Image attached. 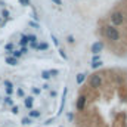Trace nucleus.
I'll list each match as a JSON object with an SVG mask.
<instances>
[{
	"label": "nucleus",
	"mask_w": 127,
	"mask_h": 127,
	"mask_svg": "<svg viewBox=\"0 0 127 127\" xmlns=\"http://www.w3.org/2000/svg\"><path fill=\"white\" fill-rule=\"evenodd\" d=\"M83 81H84V74H78V75H77V83L81 84Z\"/></svg>",
	"instance_id": "obj_9"
},
{
	"label": "nucleus",
	"mask_w": 127,
	"mask_h": 127,
	"mask_svg": "<svg viewBox=\"0 0 127 127\" xmlns=\"http://www.w3.org/2000/svg\"><path fill=\"white\" fill-rule=\"evenodd\" d=\"M61 56H62V58H66V55H65V52H64V50H61Z\"/></svg>",
	"instance_id": "obj_22"
},
{
	"label": "nucleus",
	"mask_w": 127,
	"mask_h": 127,
	"mask_svg": "<svg viewBox=\"0 0 127 127\" xmlns=\"http://www.w3.org/2000/svg\"><path fill=\"white\" fill-rule=\"evenodd\" d=\"M22 123H24V124H30V123H31V120H30V118H24V120H22Z\"/></svg>",
	"instance_id": "obj_16"
},
{
	"label": "nucleus",
	"mask_w": 127,
	"mask_h": 127,
	"mask_svg": "<svg viewBox=\"0 0 127 127\" xmlns=\"http://www.w3.org/2000/svg\"><path fill=\"white\" fill-rule=\"evenodd\" d=\"M47 47H49V46H47V43H41V44H38V46H37V49H38V50H46Z\"/></svg>",
	"instance_id": "obj_8"
},
{
	"label": "nucleus",
	"mask_w": 127,
	"mask_h": 127,
	"mask_svg": "<svg viewBox=\"0 0 127 127\" xmlns=\"http://www.w3.org/2000/svg\"><path fill=\"white\" fill-rule=\"evenodd\" d=\"M28 43V38H27V35H22V38H21V44L22 46H25Z\"/></svg>",
	"instance_id": "obj_10"
},
{
	"label": "nucleus",
	"mask_w": 127,
	"mask_h": 127,
	"mask_svg": "<svg viewBox=\"0 0 127 127\" xmlns=\"http://www.w3.org/2000/svg\"><path fill=\"white\" fill-rule=\"evenodd\" d=\"M99 66H100V61H96V62L92 64V68H95V69L96 68H99Z\"/></svg>",
	"instance_id": "obj_14"
},
{
	"label": "nucleus",
	"mask_w": 127,
	"mask_h": 127,
	"mask_svg": "<svg viewBox=\"0 0 127 127\" xmlns=\"http://www.w3.org/2000/svg\"><path fill=\"white\" fill-rule=\"evenodd\" d=\"M18 111H19V108H18V106H13V108H12V112H15V114H16Z\"/></svg>",
	"instance_id": "obj_17"
},
{
	"label": "nucleus",
	"mask_w": 127,
	"mask_h": 127,
	"mask_svg": "<svg viewBox=\"0 0 127 127\" xmlns=\"http://www.w3.org/2000/svg\"><path fill=\"white\" fill-rule=\"evenodd\" d=\"M102 35H105V38L109 43H120L121 41V32L118 31V28L112 27V25H105L100 28Z\"/></svg>",
	"instance_id": "obj_1"
},
{
	"label": "nucleus",
	"mask_w": 127,
	"mask_h": 127,
	"mask_svg": "<svg viewBox=\"0 0 127 127\" xmlns=\"http://www.w3.org/2000/svg\"><path fill=\"white\" fill-rule=\"evenodd\" d=\"M86 102H87V96L84 95V93H81L80 97H78V100H77V109H78V111H83Z\"/></svg>",
	"instance_id": "obj_4"
},
{
	"label": "nucleus",
	"mask_w": 127,
	"mask_h": 127,
	"mask_svg": "<svg viewBox=\"0 0 127 127\" xmlns=\"http://www.w3.org/2000/svg\"><path fill=\"white\" fill-rule=\"evenodd\" d=\"M102 47H103V43H102V41H96L95 44L92 46V52H93V53H99V52L102 50Z\"/></svg>",
	"instance_id": "obj_5"
},
{
	"label": "nucleus",
	"mask_w": 127,
	"mask_h": 127,
	"mask_svg": "<svg viewBox=\"0 0 127 127\" xmlns=\"http://www.w3.org/2000/svg\"><path fill=\"white\" fill-rule=\"evenodd\" d=\"M102 84H103V74L102 72H95V74L90 75V78H89L90 90H96V89L102 87Z\"/></svg>",
	"instance_id": "obj_3"
},
{
	"label": "nucleus",
	"mask_w": 127,
	"mask_h": 127,
	"mask_svg": "<svg viewBox=\"0 0 127 127\" xmlns=\"http://www.w3.org/2000/svg\"><path fill=\"white\" fill-rule=\"evenodd\" d=\"M30 117H40V112L38 111H31L30 112Z\"/></svg>",
	"instance_id": "obj_12"
},
{
	"label": "nucleus",
	"mask_w": 127,
	"mask_h": 127,
	"mask_svg": "<svg viewBox=\"0 0 127 127\" xmlns=\"http://www.w3.org/2000/svg\"><path fill=\"white\" fill-rule=\"evenodd\" d=\"M25 52H28V49H27V47H22V50H21V53H25Z\"/></svg>",
	"instance_id": "obj_21"
},
{
	"label": "nucleus",
	"mask_w": 127,
	"mask_h": 127,
	"mask_svg": "<svg viewBox=\"0 0 127 127\" xmlns=\"http://www.w3.org/2000/svg\"><path fill=\"white\" fill-rule=\"evenodd\" d=\"M41 77H43V78H49V77H50V72H49V71H43V72H41Z\"/></svg>",
	"instance_id": "obj_11"
},
{
	"label": "nucleus",
	"mask_w": 127,
	"mask_h": 127,
	"mask_svg": "<svg viewBox=\"0 0 127 127\" xmlns=\"http://www.w3.org/2000/svg\"><path fill=\"white\" fill-rule=\"evenodd\" d=\"M53 1H55V3H58V4H59V3H61V1H59V0H53Z\"/></svg>",
	"instance_id": "obj_23"
},
{
	"label": "nucleus",
	"mask_w": 127,
	"mask_h": 127,
	"mask_svg": "<svg viewBox=\"0 0 127 127\" xmlns=\"http://www.w3.org/2000/svg\"><path fill=\"white\" fill-rule=\"evenodd\" d=\"M6 103H9V105H10V103H12V99H10V97H6Z\"/></svg>",
	"instance_id": "obj_19"
},
{
	"label": "nucleus",
	"mask_w": 127,
	"mask_h": 127,
	"mask_svg": "<svg viewBox=\"0 0 127 127\" xmlns=\"http://www.w3.org/2000/svg\"><path fill=\"white\" fill-rule=\"evenodd\" d=\"M6 62L9 64V65H16L18 64V59H15L13 56H7L6 58Z\"/></svg>",
	"instance_id": "obj_6"
},
{
	"label": "nucleus",
	"mask_w": 127,
	"mask_h": 127,
	"mask_svg": "<svg viewBox=\"0 0 127 127\" xmlns=\"http://www.w3.org/2000/svg\"><path fill=\"white\" fill-rule=\"evenodd\" d=\"M4 84H6V89H12V84H10V81H4Z\"/></svg>",
	"instance_id": "obj_15"
},
{
	"label": "nucleus",
	"mask_w": 127,
	"mask_h": 127,
	"mask_svg": "<svg viewBox=\"0 0 127 127\" xmlns=\"http://www.w3.org/2000/svg\"><path fill=\"white\" fill-rule=\"evenodd\" d=\"M25 106L27 108H31L32 106V97H27L25 99Z\"/></svg>",
	"instance_id": "obj_7"
},
{
	"label": "nucleus",
	"mask_w": 127,
	"mask_h": 127,
	"mask_svg": "<svg viewBox=\"0 0 127 127\" xmlns=\"http://www.w3.org/2000/svg\"><path fill=\"white\" fill-rule=\"evenodd\" d=\"M12 55H13V58L16 59V58H19V56H21V52H18V50H13V52H12Z\"/></svg>",
	"instance_id": "obj_13"
},
{
	"label": "nucleus",
	"mask_w": 127,
	"mask_h": 127,
	"mask_svg": "<svg viewBox=\"0 0 127 127\" xmlns=\"http://www.w3.org/2000/svg\"><path fill=\"white\" fill-rule=\"evenodd\" d=\"M18 95H19V96H24V92H22L21 89H18Z\"/></svg>",
	"instance_id": "obj_20"
},
{
	"label": "nucleus",
	"mask_w": 127,
	"mask_h": 127,
	"mask_svg": "<svg viewBox=\"0 0 127 127\" xmlns=\"http://www.w3.org/2000/svg\"><path fill=\"white\" fill-rule=\"evenodd\" d=\"M19 1H21L22 4H28V3H30V0H19Z\"/></svg>",
	"instance_id": "obj_18"
},
{
	"label": "nucleus",
	"mask_w": 127,
	"mask_h": 127,
	"mask_svg": "<svg viewBox=\"0 0 127 127\" xmlns=\"http://www.w3.org/2000/svg\"><path fill=\"white\" fill-rule=\"evenodd\" d=\"M109 21H111V25L112 27H120L124 24L126 21V16H124V12L123 10H114L111 15H109Z\"/></svg>",
	"instance_id": "obj_2"
}]
</instances>
